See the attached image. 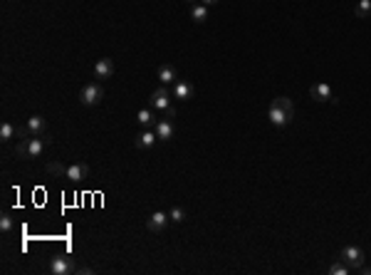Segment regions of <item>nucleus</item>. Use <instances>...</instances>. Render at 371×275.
Returning a JSON list of instances; mask_svg holds the SVG:
<instances>
[{
    "label": "nucleus",
    "mask_w": 371,
    "mask_h": 275,
    "mask_svg": "<svg viewBox=\"0 0 371 275\" xmlns=\"http://www.w3.org/2000/svg\"><path fill=\"white\" fill-rule=\"evenodd\" d=\"M186 2H188V5H196V2H198V0H186Z\"/></svg>",
    "instance_id": "nucleus-28"
},
{
    "label": "nucleus",
    "mask_w": 371,
    "mask_h": 275,
    "mask_svg": "<svg viewBox=\"0 0 371 275\" xmlns=\"http://www.w3.org/2000/svg\"><path fill=\"white\" fill-rule=\"evenodd\" d=\"M89 273H94L92 268H87V266H77V273L74 275H89Z\"/></svg>",
    "instance_id": "nucleus-25"
},
{
    "label": "nucleus",
    "mask_w": 371,
    "mask_h": 275,
    "mask_svg": "<svg viewBox=\"0 0 371 275\" xmlns=\"http://www.w3.org/2000/svg\"><path fill=\"white\" fill-rule=\"evenodd\" d=\"M168 221H171V218H168L166 211H153V213L146 218V228L151 231V233H161V231L168 226Z\"/></svg>",
    "instance_id": "nucleus-7"
},
{
    "label": "nucleus",
    "mask_w": 371,
    "mask_h": 275,
    "mask_svg": "<svg viewBox=\"0 0 371 275\" xmlns=\"http://www.w3.org/2000/svg\"><path fill=\"white\" fill-rule=\"evenodd\" d=\"M12 228H15L12 216H10V213H2V216H0V231H2V233H10Z\"/></svg>",
    "instance_id": "nucleus-23"
},
{
    "label": "nucleus",
    "mask_w": 371,
    "mask_h": 275,
    "mask_svg": "<svg viewBox=\"0 0 371 275\" xmlns=\"http://www.w3.org/2000/svg\"><path fill=\"white\" fill-rule=\"evenodd\" d=\"M168 107H171V92H168L166 87H156V89L151 92V109L166 112Z\"/></svg>",
    "instance_id": "nucleus-5"
},
{
    "label": "nucleus",
    "mask_w": 371,
    "mask_h": 275,
    "mask_svg": "<svg viewBox=\"0 0 371 275\" xmlns=\"http://www.w3.org/2000/svg\"><path fill=\"white\" fill-rule=\"evenodd\" d=\"M153 141H158V137H156V132H153V129H146V132H141L139 137L134 139V144H136L139 149H151V146H153Z\"/></svg>",
    "instance_id": "nucleus-14"
},
{
    "label": "nucleus",
    "mask_w": 371,
    "mask_h": 275,
    "mask_svg": "<svg viewBox=\"0 0 371 275\" xmlns=\"http://www.w3.org/2000/svg\"><path fill=\"white\" fill-rule=\"evenodd\" d=\"M339 258H342L352 271H359V268L364 266V261H367V253H364L359 246H347V248H342Z\"/></svg>",
    "instance_id": "nucleus-2"
},
{
    "label": "nucleus",
    "mask_w": 371,
    "mask_h": 275,
    "mask_svg": "<svg viewBox=\"0 0 371 275\" xmlns=\"http://www.w3.org/2000/svg\"><path fill=\"white\" fill-rule=\"evenodd\" d=\"M272 104H275V107H282V109H287V112H295V104H292L290 97H277V99H272Z\"/></svg>",
    "instance_id": "nucleus-24"
},
{
    "label": "nucleus",
    "mask_w": 371,
    "mask_h": 275,
    "mask_svg": "<svg viewBox=\"0 0 371 275\" xmlns=\"http://www.w3.org/2000/svg\"><path fill=\"white\" fill-rule=\"evenodd\" d=\"M112 74H114V60H109V57L97 60V65H94V77L97 79H109Z\"/></svg>",
    "instance_id": "nucleus-10"
},
{
    "label": "nucleus",
    "mask_w": 371,
    "mask_h": 275,
    "mask_svg": "<svg viewBox=\"0 0 371 275\" xmlns=\"http://www.w3.org/2000/svg\"><path fill=\"white\" fill-rule=\"evenodd\" d=\"M158 79H161L163 87H166V84H173V79H176L173 65H161V67H158Z\"/></svg>",
    "instance_id": "nucleus-16"
},
{
    "label": "nucleus",
    "mask_w": 371,
    "mask_h": 275,
    "mask_svg": "<svg viewBox=\"0 0 371 275\" xmlns=\"http://www.w3.org/2000/svg\"><path fill=\"white\" fill-rule=\"evenodd\" d=\"M153 132H156L158 141H171V139H173V122H171L168 117H163V119H158V122L153 124Z\"/></svg>",
    "instance_id": "nucleus-9"
},
{
    "label": "nucleus",
    "mask_w": 371,
    "mask_h": 275,
    "mask_svg": "<svg viewBox=\"0 0 371 275\" xmlns=\"http://www.w3.org/2000/svg\"><path fill=\"white\" fill-rule=\"evenodd\" d=\"M327 273H329V275H349V273H352V268H349V266L339 258V261H334V263L329 266V271H327Z\"/></svg>",
    "instance_id": "nucleus-18"
},
{
    "label": "nucleus",
    "mask_w": 371,
    "mask_h": 275,
    "mask_svg": "<svg viewBox=\"0 0 371 275\" xmlns=\"http://www.w3.org/2000/svg\"><path fill=\"white\" fill-rule=\"evenodd\" d=\"M201 2H203V5H208V7H211V5H216V2H218V0H201Z\"/></svg>",
    "instance_id": "nucleus-27"
},
{
    "label": "nucleus",
    "mask_w": 371,
    "mask_h": 275,
    "mask_svg": "<svg viewBox=\"0 0 371 275\" xmlns=\"http://www.w3.org/2000/svg\"><path fill=\"white\" fill-rule=\"evenodd\" d=\"M47 171L55 174V176H65V174H67V166H65L62 161H50V164H47Z\"/></svg>",
    "instance_id": "nucleus-22"
},
{
    "label": "nucleus",
    "mask_w": 371,
    "mask_h": 275,
    "mask_svg": "<svg viewBox=\"0 0 371 275\" xmlns=\"http://www.w3.org/2000/svg\"><path fill=\"white\" fill-rule=\"evenodd\" d=\"M191 20L193 22H206L208 20V5H203V2L191 5Z\"/></svg>",
    "instance_id": "nucleus-15"
},
{
    "label": "nucleus",
    "mask_w": 371,
    "mask_h": 275,
    "mask_svg": "<svg viewBox=\"0 0 371 275\" xmlns=\"http://www.w3.org/2000/svg\"><path fill=\"white\" fill-rule=\"evenodd\" d=\"M354 15L357 17H371V0H359L357 2V7H354Z\"/></svg>",
    "instance_id": "nucleus-19"
},
{
    "label": "nucleus",
    "mask_w": 371,
    "mask_h": 275,
    "mask_svg": "<svg viewBox=\"0 0 371 275\" xmlns=\"http://www.w3.org/2000/svg\"><path fill=\"white\" fill-rule=\"evenodd\" d=\"M70 181L74 184H79V181H87L89 179V164H84V161H74L72 166H67V174H65Z\"/></svg>",
    "instance_id": "nucleus-8"
},
{
    "label": "nucleus",
    "mask_w": 371,
    "mask_h": 275,
    "mask_svg": "<svg viewBox=\"0 0 371 275\" xmlns=\"http://www.w3.org/2000/svg\"><path fill=\"white\" fill-rule=\"evenodd\" d=\"M168 218H171L173 223H183V221H186V208L173 206L171 211H168Z\"/></svg>",
    "instance_id": "nucleus-21"
},
{
    "label": "nucleus",
    "mask_w": 371,
    "mask_h": 275,
    "mask_svg": "<svg viewBox=\"0 0 371 275\" xmlns=\"http://www.w3.org/2000/svg\"><path fill=\"white\" fill-rule=\"evenodd\" d=\"M50 271L55 275H72V273H77V261L67 258V256H55L50 261Z\"/></svg>",
    "instance_id": "nucleus-4"
},
{
    "label": "nucleus",
    "mask_w": 371,
    "mask_h": 275,
    "mask_svg": "<svg viewBox=\"0 0 371 275\" xmlns=\"http://www.w3.org/2000/svg\"><path fill=\"white\" fill-rule=\"evenodd\" d=\"M136 122H139V124H141V127H153V124H156V122H153V109H141V112H139V114H136Z\"/></svg>",
    "instance_id": "nucleus-20"
},
{
    "label": "nucleus",
    "mask_w": 371,
    "mask_h": 275,
    "mask_svg": "<svg viewBox=\"0 0 371 275\" xmlns=\"http://www.w3.org/2000/svg\"><path fill=\"white\" fill-rule=\"evenodd\" d=\"M12 137H17V127L10 122H2L0 124V141H10Z\"/></svg>",
    "instance_id": "nucleus-17"
},
{
    "label": "nucleus",
    "mask_w": 371,
    "mask_h": 275,
    "mask_svg": "<svg viewBox=\"0 0 371 275\" xmlns=\"http://www.w3.org/2000/svg\"><path fill=\"white\" fill-rule=\"evenodd\" d=\"M45 146H47V141L42 137L20 139V144L15 146V154H17V159H37V156H42Z\"/></svg>",
    "instance_id": "nucleus-1"
},
{
    "label": "nucleus",
    "mask_w": 371,
    "mask_h": 275,
    "mask_svg": "<svg viewBox=\"0 0 371 275\" xmlns=\"http://www.w3.org/2000/svg\"><path fill=\"white\" fill-rule=\"evenodd\" d=\"M173 97L181 99V102H188V99L193 97V84H188L186 79H178V82L173 84Z\"/></svg>",
    "instance_id": "nucleus-12"
},
{
    "label": "nucleus",
    "mask_w": 371,
    "mask_h": 275,
    "mask_svg": "<svg viewBox=\"0 0 371 275\" xmlns=\"http://www.w3.org/2000/svg\"><path fill=\"white\" fill-rule=\"evenodd\" d=\"M25 127L30 129V134H32V137H42V134H45V129H47V122H45V117L35 114V117H30V119H27V124H25Z\"/></svg>",
    "instance_id": "nucleus-13"
},
{
    "label": "nucleus",
    "mask_w": 371,
    "mask_h": 275,
    "mask_svg": "<svg viewBox=\"0 0 371 275\" xmlns=\"http://www.w3.org/2000/svg\"><path fill=\"white\" fill-rule=\"evenodd\" d=\"M309 94H312V99H317V102H329V99H332V87H329L327 82H317V84L309 87Z\"/></svg>",
    "instance_id": "nucleus-11"
},
{
    "label": "nucleus",
    "mask_w": 371,
    "mask_h": 275,
    "mask_svg": "<svg viewBox=\"0 0 371 275\" xmlns=\"http://www.w3.org/2000/svg\"><path fill=\"white\" fill-rule=\"evenodd\" d=\"M359 273H364V275H371V268H369V266H362V268H359Z\"/></svg>",
    "instance_id": "nucleus-26"
},
{
    "label": "nucleus",
    "mask_w": 371,
    "mask_h": 275,
    "mask_svg": "<svg viewBox=\"0 0 371 275\" xmlns=\"http://www.w3.org/2000/svg\"><path fill=\"white\" fill-rule=\"evenodd\" d=\"M267 117H270V122H272L275 127H287V124L292 122L295 112H287V109H282V107H275V104H270V112H267Z\"/></svg>",
    "instance_id": "nucleus-6"
},
{
    "label": "nucleus",
    "mask_w": 371,
    "mask_h": 275,
    "mask_svg": "<svg viewBox=\"0 0 371 275\" xmlns=\"http://www.w3.org/2000/svg\"><path fill=\"white\" fill-rule=\"evenodd\" d=\"M102 99H104V89H102V84H97V82L87 84V87L79 92V102H82L84 107H97Z\"/></svg>",
    "instance_id": "nucleus-3"
}]
</instances>
